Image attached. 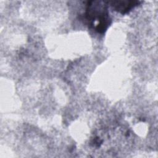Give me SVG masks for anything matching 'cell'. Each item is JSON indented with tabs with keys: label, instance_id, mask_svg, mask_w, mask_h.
Here are the masks:
<instances>
[{
	"label": "cell",
	"instance_id": "obj_1",
	"mask_svg": "<svg viewBox=\"0 0 158 158\" xmlns=\"http://www.w3.org/2000/svg\"><path fill=\"white\" fill-rule=\"evenodd\" d=\"M85 19L88 25L98 33H104L110 23L106 5L99 1H89L87 4Z\"/></svg>",
	"mask_w": 158,
	"mask_h": 158
},
{
	"label": "cell",
	"instance_id": "obj_2",
	"mask_svg": "<svg viewBox=\"0 0 158 158\" xmlns=\"http://www.w3.org/2000/svg\"><path fill=\"white\" fill-rule=\"evenodd\" d=\"M139 1H110L109 3L111 4L112 7L117 12L121 14H125L129 12L131 9L134 8L139 4Z\"/></svg>",
	"mask_w": 158,
	"mask_h": 158
}]
</instances>
